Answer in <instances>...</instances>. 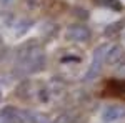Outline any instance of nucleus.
<instances>
[{"mask_svg": "<svg viewBox=\"0 0 125 123\" xmlns=\"http://www.w3.org/2000/svg\"><path fill=\"white\" fill-rule=\"evenodd\" d=\"M17 72L20 75L37 73L45 66V53L37 40L23 43L17 52Z\"/></svg>", "mask_w": 125, "mask_h": 123, "instance_id": "f257e3e1", "label": "nucleus"}, {"mask_svg": "<svg viewBox=\"0 0 125 123\" xmlns=\"http://www.w3.org/2000/svg\"><path fill=\"white\" fill-rule=\"evenodd\" d=\"M65 37L70 40V42H77V43H83V42H88L92 38V32L90 28L83 25V23H75V25H70L65 32Z\"/></svg>", "mask_w": 125, "mask_h": 123, "instance_id": "f03ea898", "label": "nucleus"}, {"mask_svg": "<svg viewBox=\"0 0 125 123\" xmlns=\"http://www.w3.org/2000/svg\"><path fill=\"white\" fill-rule=\"evenodd\" d=\"M108 45H110V43H102V45H98V47L95 48L94 58H92V63H90V68H88V72H87L85 80H92V78L100 72L102 63H104V60H105V53H107Z\"/></svg>", "mask_w": 125, "mask_h": 123, "instance_id": "7ed1b4c3", "label": "nucleus"}, {"mask_svg": "<svg viewBox=\"0 0 125 123\" xmlns=\"http://www.w3.org/2000/svg\"><path fill=\"white\" fill-rule=\"evenodd\" d=\"M122 60H125L124 47H122V45H117V43H110L108 48H107L104 63H108V65H118V63H122Z\"/></svg>", "mask_w": 125, "mask_h": 123, "instance_id": "20e7f679", "label": "nucleus"}, {"mask_svg": "<svg viewBox=\"0 0 125 123\" xmlns=\"http://www.w3.org/2000/svg\"><path fill=\"white\" fill-rule=\"evenodd\" d=\"M125 116V106H120V105H110L107 106L105 110L102 112V122L104 123H114L118 122L120 118Z\"/></svg>", "mask_w": 125, "mask_h": 123, "instance_id": "39448f33", "label": "nucleus"}, {"mask_svg": "<svg viewBox=\"0 0 125 123\" xmlns=\"http://www.w3.org/2000/svg\"><path fill=\"white\" fill-rule=\"evenodd\" d=\"M75 120H77V113L73 110H65V112L58 113L52 123H73Z\"/></svg>", "mask_w": 125, "mask_h": 123, "instance_id": "423d86ee", "label": "nucleus"}, {"mask_svg": "<svg viewBox=\"0 0 125 123\" xmlns=\"http://www.w3.org/2000/svg\"><path fill=\"white\" fill-rule=\"evenodd\" d=\"M124 27V20H118V22H114V23H110L105 30H104V33H105L107 37H115L117 33L122 30Z\"/></svg>", "mask_w": 125, "mask_h": 123, "instance_id": "0eeeda50", "label": "nucleus"}, {"mask_svg": "<svg viewBox=\"0 0 125 123\" xmlns=\"http://www.w3.org/2000/svg\"><path fill=\"white\" fill-rule=\"evenodd\" d=\"M104 7H108V9H114V10H122V3L118 0H98Z\"/></svg>", "mask_w": 125, "mask_h": 123, "instance_id": "6e6552de", "label": "nucleus"}, {"mask_svg": "<svg viewBox=\"0 0 125 123\" xmlns=\"http://www.w3.org/2000/svg\"><path fill=\"white\" fill-rule=\"evenodd\" d=\"M42 3H43V0H27V5L30 9H39Z\"/></svg>", "mask_w": 125, "mask_h": 123, "instance_id": "1a4fd4ad", "label": "nucleus"}, {"mask_svg": "<svg viewBox=\"0 0 125 123\" xmlns=\"http://www.w3.org/2000/svg\"><path fill=\"white\" fill-rule=\"evenodd\" d=\"M0 2H2V3H5V5H7V3H10V2H12V0H0Z\"/></svg>", "mask_w": 125, "mask_h": 123, "instance_id": "9d476101", "label": "nucleus"}, {"mask_svg": "<svg viewBox=\"0 0 125 123\" xmlns=\"http://www.w3.org/2000/svg\"><path fill=\"white\" fill-rule=\"evenodd\" d=\"M124 38H125V33H124Z\"/></svg>", "mask_w": 125, "mask_h": 123, "instance_id": "9b49d317", "label": "nucleus"}]
</instances>
